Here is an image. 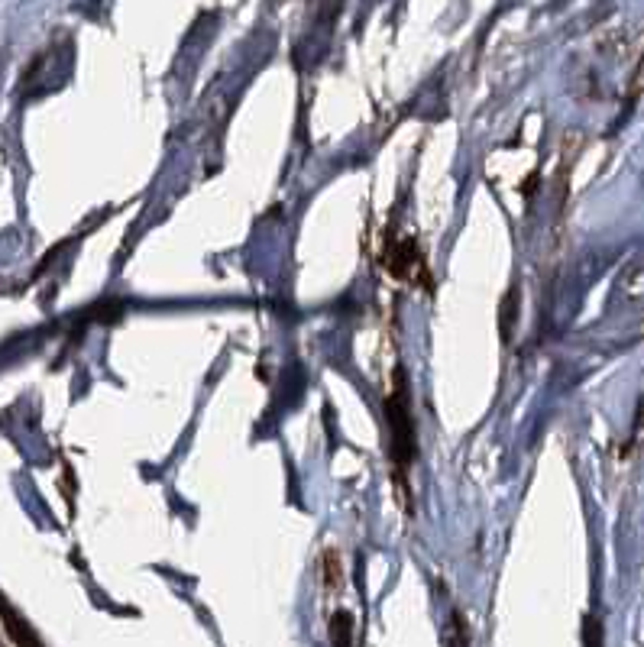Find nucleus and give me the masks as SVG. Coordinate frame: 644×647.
I'll use <instances>...</instances> for the list:
<instances>
[{
	"instance_id": "obj_1",
	"label": "nucleus",
	"mask_w": 644,
	"mask_h": 647,
	"mask_svg": "<svg viewBox=\"0 0 644 647\" xmlns=\"http://www.w3.org/2000/svg\"><path fill=\"white\" fill-rule=\"evenodd\" d=\"M386 421H389V453H392V473L399 486L402 505L411 515V495H408V470L415 463V421L408 408V389L402 382V373H395V385L386 395Z\"/></svg>"
},
{
	"instance_id": "obj_2",
	"label": "nucleus",
	"mask_w": 644,
	"mask_h": 647,
	"mask_svg": "<svg viewBox=\"0 0 644 647\" xmlns=\"http://www.w3.org/2000/svg\"><path fill=\"white\" fill-rule=\"evenodd\" d=\"M386 266L392 275H399L405 282L428 285V266H424V256L418 253L415 240H395L386 250Z\"/></svg>"
},
{
	"instance_id": "obj_3",
	"label": "nucleus",
	"mask_w": 644,
	"mask_h": 647,
	"mask_svg": "<svg viewBox=\"0 0 644 647\" xmlns=\"http://www.w3.org/2000/svg\"><path fill=\"white\" fill-rule=\"evenodd\" d=\"M0 622H4V628H7V635H10V641L17 644V647H43V641H39V635L33 631V625L26 622V618L13 609V605L0 596Z\"/></svg>"
},
{
	"instance_id": "obj_4",
	"label": "nucleus",
	"mask_w": 644,
	"mask_h": 647,
	"mask_svg": "<svg viewBox=\"0 0 644 647\" xmlns=\"http://www.w3.org/2000/svg\"><path fill=\"white\" fill-rule=\"evenodd\" d=\"M347 580V570H344V560H340L337 550H324L321 554V583L327 593H337L340 586Z\"/></svg>"
},
{
	"instance_id": "obj_5",
	"label": "nucleus",
	"mask_w": 644,
	"mask_h": 647,
	"mask_svg": "<svg viewBox=\"0 0 644 647\" xmlns=\"http://www.w3.org/2000/svg\"><path fill=\"white\" fill-rule=\"evenodd\" d=\"M327 635H331L334 647H353V615L350 612H334L331 625H327Z\"/></svg>"
},
{
	"instance_id": "obj_6",
	"label": "nucleus",
	"mask_w": 644,
	"mask_h": 647,
	"mask_svg": "<svg viewBox=\"0 0 644 647\" xmlns=\"http://www.w3.org/2000/svg\"><path fill=\"white\" fill-rule=\"evenodd\" d=\"M447 644L450 647H467V622H463V615L457 612L454 618H450V628H447Z\"/></svg>"
}]
</instances>
